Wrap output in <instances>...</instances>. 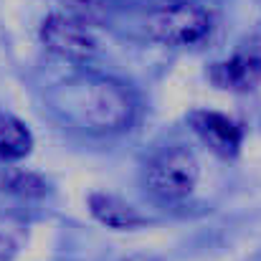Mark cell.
Returning <instances> with one entry per match:
<instances>
[{"label": "cell", "instance_id": "6", "mask_svg": "<svg viewBox=\"0 0 261 261\" xmlns=\"http://www.w3.org/2000/svg\"><path fill=\"white\" fill-rule=\"evenodd\" d=\"M190 124L195 129V135L203 140V145H208L216 155L221 158H233L244 142V132L241 127L228 119L226 114L218 112H193L190 114Z\"/></svg>", "mask_w": 261, "mask_h": 261}, {"label": "cell", "instance_id": "1", "mask_svg": "<svg viewBox=\"0 0 261 261\" xmlns=\"http://www.w3.org/2000/svg\"><path fill=\"white\" fill-rule=\"evenodd\" d=\"M56 104L79 124L94 132L124 129L135 117L132 94L112 79H74L61 84Z\"/></svg>", "mask_w": 261, "mask_h": 261}, {"label": "cell", "instance_id": "10", "mask_svg": "<svg viewBox=\"0 0 261 261\" xmlns=\"http://www.w3.org/2000/svg\"><path fill=\"white\" fill-rule=\"evenodd\" d=\"M5 185H8V190H15L20 195H41L43 188H46L36 175H28V173H15L10 177H5Z\"/></svg>", "mask_w": 261, "mask_h": 261}, {"label": "cell", "instance_id": "4", "mask_svg": "<svg viewBox=\"0 0 261 261\" xmlns=\"http://www.w3.org/2000/svg\"><path fill=\"white\" fill-rule=\"evenodd\" d=\"M41 43L59 59L74 64H87L99 48L87 20L64 13H54L41 23Z\"/></svg>", "mask_w": 261, "mask_h": 261}, {"label": "cell", "instance_id": "5", "mask_svg": "<svg viewBox=\"0 0 261 261\" xmlns=\"http://www.w3.org/2000/svg\"><path fill=\"white\" fill-rule=\"evenodd\" d=\"M211 82L226 91H249L261 82V46L239 48L226 61H218L208 71Z\"/></svg>", "mask_w": 261, "mask_h": 261}, {"label": "cell", "instance_id": "3", "mask_svg": "<svg viewBox=\"0 0 261 261\" xmlns=\"http://www.w3.org/2000/svg\"><path fill=\"white\" fill-rule=\"evenodd\" d=\"M198 182V160L188 147H168L145 165V185L160 200H182Z\"/></svg>", "mask_w": 261, "mask_h": 261}, {"label": "cell", "instance_id": "2", "mask_svg": "<svg viewBox=\"0 0 261 261\" xmlns=\"http://www.w3.org/2000/svg\"><path fill=\"white\" fill-rule=\"evenodd\" d=\"M145 31L165 46H198L213 31V18L195 3H168L147 13Z\"/></svg>", "mask_w": 261, "mask_h": 261}, {"label": "cell", "instance_id": "8", "mask_svg": "<svg viewBox=\"0 0 261 261\" xmlns=\"http://www.w3.org/2000/svg\"><path fill=\"white\" fill-rule=\"evenodd\" d=\"M33 147V137L28 127L8 114H0V165L23 160Z\"/></svg>", "mask_w": 261, "mask_h": 261}, {"label": "cell", "instance_id": "7", "mask_svg": "<svg viewBox=\"0 0 261 261\" xmlns=\"http://www.w3.org/2000/svg\"><path fill=\"white\" fill-rule=\"evenodd\" d=\"M89 208L94 213V218L99 223H104L107 228H114V231H129V228H137L142 226V216L127 205L124 200L114 198V195H104V193H94L89 198Z\"/></svg>", "mask_w": 261, "mask_h": 261}, {"label": "cell", "instance_id": "11", "mask_svg": "<svg viewBox=\"0 0 261 261\" xmlns=\"http://www.w3.org/2000/svg\"><path fill=\"white\" fill-rule=\"evenodd\" d=\"M127 261H155V259H147V256H135V259H127Z\"/></svg>", "mask_w": 261, "mask_h": 261}, {"label": "cell", "instance_id": "9", "mask_svg": "<svg viewBox=\"0 0 261 261\" xmlns=\"http://www.w3.org/2000/svg\"><path fill=\"white\" fill-rule=\"evenodd\" d=\"M25 241V223L15 216H0V261L13 259Z\"/></svg>", "mask_w": 261, "mask_h": 261}]
</instances>
